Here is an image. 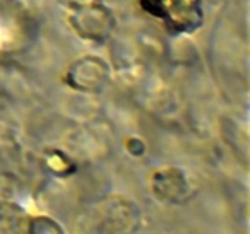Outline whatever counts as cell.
<instances>
[{"instance_id":"1","label":"cell","mask_w":250,"mask_h":234,"mask_svg":"<svg viewBox=\"0 0 250 234\" xmlns=\"http://www.w3.org/2000/svg\"><path fill=\"white\" fill-rule=\"evenodd\" d=\"M141 5L175 33H192L202 22L201 0H143Z\"/></svg>"}]
</instances>
